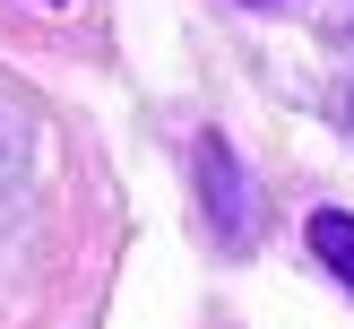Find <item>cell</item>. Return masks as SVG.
<instances>
[{
	"label": "cell",
	"mask_w": 354,
	"mask_h": 329,
	"mask_svg": "<svg viewBox=\"0 0 354 329\" xmlns=\"http://www.w3.org/2000/svg\"><path fill=\"white\" fill-rule=\"evenodd\" d=\"M346 113H354V96H346Z\"/></svg>",
	"instance_id": "obj_3"
},
{
	"label": "cell",
	"mask_w": 354,
	"mask_h": 329,
	"mask_svg": "<svg viewBox=\"0 0 354 329\" xmlns=\"http://www.w3.org/2000/svg\"><path fill=\"white\" fill-rule=\"evenodd\" d=\"M26 190H35V113H26V96L0 78V234H9V217L26 208Z\"/></svg>",
	"instance_id": "obj_1"
},
{
	"label": "cell",
	"mask_w": 354,
	"mask_h": 329,
	"mask_svg": "<svg viewBox=\"0 0 354 329\" xmlns=\"http://www.w3.org/2000/svg\"><path fill=\"white\" fill-rule=\"evenodd\" d=\"M311 251L354 286V217H346V208H320V217H311Z\"/></svg>",
	"instance_id": "obj_2"
}]
</instances>
